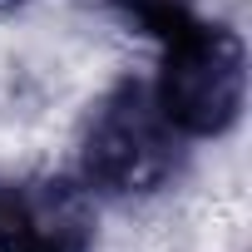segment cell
<instances>
[{"mask_svg": "<svg viewBox=\"0 0 252 252\" xmlns=\"http://www.w3.org/2000/svg\"><path fill=\"white\" fill-rule=\"evenodd\" d=\"M109 5L158 45V79L149 89L183 139H218L242 119L247 55L227 25L203 20L188 0H109Z\"/></svg>", "mask_w": 252, "mask_h": 252, "instance_id": "6da1fadb", "label": "cell"}, {"mask_svg": "<svg viewBox=\"0 0 252 252\" xmlns=\"http://www.w3.org/2000/svg\"><path fill=\"white\" fill-rule=\"evenodd\" d=\"M183 158V134L163 119L149 84H114L84 119L79 134V173L89 188L114 198L158 193Z\"/></svg>", "mask_w": 252, "mask_h": 252, "instance_id": "7a4b0ae2", "label": "cell"}, {"mask_svg": "<svg viewBox=\"0 0 252 252\" xmlns=\"http://www.w3.org/2000/svg\"><path fill=\"white\" fill-rule=\"evenodd\" d=\"M94 208L74 183L0 173V252H89Z\"/></svg>", "mask_w": 252, "mask_h": 252, "instance_id": "3957f363", "label": "cell"}, {"mask_svg": "<svg viewBox=\"0 0 252 252\" xmlns=\"http://www.w3.org/2000/svg\"><path fill=\"white\" fill-rule=\"evenodd\" d=\"M15 5H25V0H0V10H15Z\"/></svg>", "mask_w": 252, "mask_h": 252, "instance_id": "277c9868", "label": "cell"}]
</instances>
